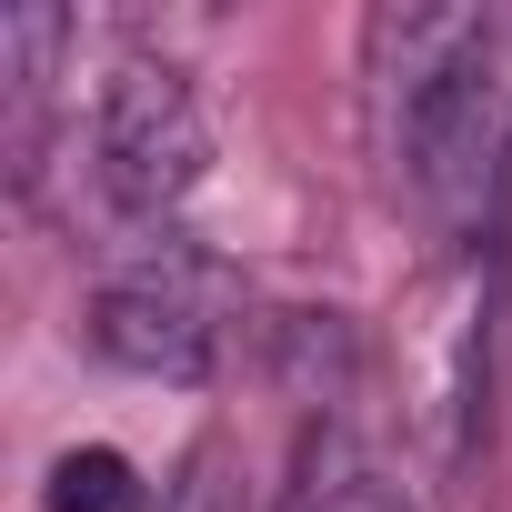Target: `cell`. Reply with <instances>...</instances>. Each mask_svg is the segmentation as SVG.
<instances>
[{
	"label": "cell",
	"instance_id": "6da1fadb",
	"mask_svg": "<svg viewBox=\"0 0 512 512\" xmlns=\"http://www.w3.org/2000/svg\"><path fill=\"white\" fill-rule=\"evenodd\" d=\"M372 91L402 191L442 231H492L512 181V101L492 61L482 11H382L372 31Z\"/></svg>",
	"mask_w": 512,
	"mask_h": 512
},
{
	"label": "cell",
	"instance_id": "7a4b0ae2",
	"mask_svg": "<svg viewBox=\"0 0 512 512\" xmlns=\"http://www.w3.org/2000/svg\"><path fill=\"white\" fill-rule=\"evenodd\" d=\"M91 171H101V191H111L121 221H171L201 191V171H211V111H201V91H191L181 61H151V51L111 61V81L91 101Z\"/></svg>",
	"mask_w": 512,
	"mask_h": 512
},
{
	"label": "cell",
	"instance_id": "3957f363",
	"mask_svg": "<svg viewBox=\"0 0 512 512\" xmlns=\"http://www.w3.org/2000/svg\"><path fill=\"white\" fill-rule=\"evenodd\" d=\"M91 352L101 362H121V372H141V382H201L211 362H221V282H211V262L201 251H151V262H131V272H111L101 292H91Z\"/></svg>",
	"mask_w": 512,
	"mask_h": 512
},
{
	"label": "cell",
	"instance_id": "277c9868",
	"mask_svg": "<svg viewBox=\"0 0 512 512\" xmlns=\"http://www.w3.org/2000/svg\"><path fill=\"white\" fill-rule=\"evenodd\" d=\"M71 51V11H11L0 21V91H11V171H41V121H51V81Z\"/></svg>",
	"mask_w": 512,
	"mask_h": 512
},
{
	"label": "cell",
	"instance_id": "5b68a950",
	"mask_svg": "<svg viewBox=\"0 0 512 512\" xmlns=\"http://www.w3.org/2000/svg\"><path fill=\"white\" fill-rule=\"evenodd\" d=\"M41 502H51V512H151V482H141V462H131V452L81 442V452H61V462H51Z\"/></svg>",
	"mask_w": 512,
	"mask_h": 512
},
{
	"label": "cell",
	"instance_id": "8992f818",
	"mask_svg": "<svg viewBox=\"0 0 512 512\" xmlns=\"http://www.w3.org/2000/svg\"><path fill=\"white\" fill-rule=\"evenodd\" d=\"M312 512H402V502H392L382 482H332V492H322Z\"/></svg>",
	"mask_w": 512,
	"mask_h": 512
},
{
	"label": "cell",
	"instance_id": "52a82bcc",
	"mask_svg": "<svg viewBox=\"0 0 512 512\" xmlns=\"http://www.w3.org/2000/svg\"><path fill=\"white\" fill-rule=\"evenodd\" d=\"M492 251H502V282H512V181H502V221H492Z\"/></svg>",
	"mask_w": 512,
	"mask_h": 512
}]
</instances>
